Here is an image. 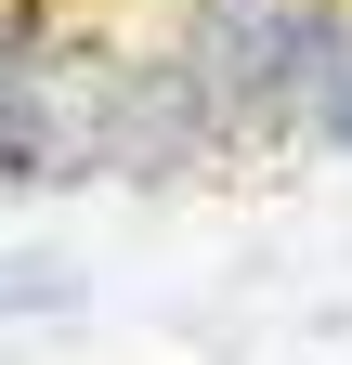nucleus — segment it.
<instances>
[{
  "label": "nucleus",
  "mask_w": 352,
  "mask_h": 365,
  "mask_svg": "<svg viewBox=\"0 0 352 365\" xmlns=\"http://www.w3.org/2000/svg\"><path fill=\"white\" fill-rule=\"evenodd\" d=\"M183 66L222 118V144H287V130H326L339 14H314V0H196Z\"/></svg>",
  "instance_id": "obj_1"
},
{
  "label": "nucleus",
  "mask_w": 352,
  "mask_h": 365,
  "mask_svg": "<svg viewBox=\"0 0 352 365\" xmlns=\"http://www.w3.org/2000/svg\"><path fill=\"white\" fill-rule=\"evenodd\" d=\"M118 105H130V66L105 39H66L39 0H14V26H0V182L118 170Z\"/></svg>",
  "instance_id": "obj_2"
},
{
  "label": "nucleus",
  "mask_w": 352,
  "mask_h": 365,
  "mask_svg": "<svg viewBox=\"0 0 352 365\" xmlns=\"http://www.w3.org/2000/svg\"><path fill=\"white\" fill-rule=\"evenodd\" d=\"M39 300H66V274H0V313H39Z\"/></svg>",
  "instance_id": "obj_3"
},
{
  "label": "nucleus",
  "mask_w": 352,
  "mask_h": 365,
  "mask_svg": "<svg viewBox=\"0 0 352 365\" xmlns=\"http://www.w3.org/2000/svg\"><path fill=\"white\" fill-rule=\"evenodd\" d=\"M326 130L352 144V26H339V78H326Z\"/></svg>",
  "instance_id": "obj_4"
}]
</instances>
